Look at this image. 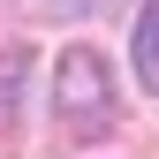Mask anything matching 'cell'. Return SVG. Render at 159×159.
Segmentation results:
<instances>
[{"instance_id":"1","label":"cell","mask_w":159,"mask_h":159,"mask_svg":"<svg viewBox=\"0 0 159 159\" xmlns=\"http://www.w3.org/2000/svg\"><path fill=\"white\" fill-rule=\"evenodd\" d=\"M53 121H61L68 136H84V144L114 136V121H121V106H114V76H106V61H98L91 46H68L61 68H53Z\"/></svg>"},{"instance_id":"2","label":"cell","mask_w":159,"mask_h":159,"mask_svg":"<svg viewBox=\"0 0 159 159\" xmlns=\"http://www.w3.org/2000/svg\"><path fill=\"white\" fill-rule=\"evenodd\" d=\"M136 76H144V84L159 91V0L144 15H136Z\"/></svg>"},{"instance_id":"3","label":"cell","mask_w":159,"mask_h":159,"mask_svg":"<svg viewBox=\"0 0 159 159\" xmlns=\"http://www.w3.org/2000/svg\"><path fill=\"white\" fill-rule=\"evenodd\" d=\"M23 76H30V53H23V46H8V53H0V121L23 106Z\"/></svg>"},{"instance_id":"4","label":"cell","mask_w":159,"mask_h":159,"mask_svg":"<svg viewBox=\"0 0 159 159\" xmlns=\"http://www.w3.org/2000/svg\"><path fill=\"white\" fill-rule=\"evenodd\" d=\"M23 8H30V15H91L98 0H23Z\"/></svg>"}]
</instances>
